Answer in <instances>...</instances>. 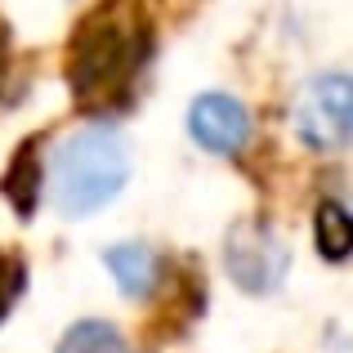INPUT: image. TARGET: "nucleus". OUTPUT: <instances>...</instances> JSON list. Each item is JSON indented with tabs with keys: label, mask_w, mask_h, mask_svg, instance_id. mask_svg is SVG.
Returning a JSON list of instances; mask_svg holds the SVG:
<instances>
[{
	"label": "nucleus",
	"mask_w": 353,
	"mask_h": 353,
	"mask_svg": "<svg viewBox=\"0 0 353 353\" xmlns=\"http://www.w3.org/2000/svg\"><path fill=\"white\" fill-rule=\"evenodd\" d=\"M134 72V41L121 27L99 23L94 32H85L77 41V59H72V85L85 103L103 94H117Z\"/></svg>",
	"instance_id": "nucleus-4"
},
{
	"label": "nucleus",
	"mask_w": 353,
	"mask_h": 353,
	"mask_svg": "<svg viewBox=\"0 0 353 353\" xmlns=\"http://www.w3.org/2000/svg\"><path fill=\"white\" fill-rule=\"evenodd\" d=\"M224 264L228 277L250 295H268L286 282V268H291V246L273 233L259 219L233 224V233L224 241Z\"/></svg>",
	"instance_id": "nucleus-3"
},
{
	"label": "nucleus",
	"mask_w": 353,
	"mask_h": 353,
	"mask_svg": "<svg viewBox=\"0 0 353 353\" xmlns=\"http://www.w3.org/2000/svg\"><path fill=\"white\" fill-rule=\"evenodd\" d=\"M59 353H130V349H125V340H121V331L112 322L85 318V322H77V327L63 331Z\"/></svg>",
	"instance_id": "nucleus-8"
},
{
	"label": "nucleus",
	"mask_w": 353,
	"mask_h": 353,
	"mask_svg": "<svg viewBox=\"0 0 353 353\" xmlns=\"http://www.w3.org/2000/svg\"><path fill=\"white\" fill-rule=\"evenodd\" d=\"M188 134L215 157H233L250 143V112L233 94H201L188 108Z\"/></svg>",
	"instance_id": "nucleus-5"
},
{
	"label": "nucleus",
	"mask_w": 353,
	"mask_h": 353,
	"mask_svg": "<svg viewBox=\"0 0 353 353\" xmlns=\"http://www.w3.org/2000/svg\"><path fill=\"white\" fill-rule=\"evenodd\" d=\"M353 130V85L345 72H322L295 99V134L313 152H336Z\"/></svg>",
	"instance_id": "nucleus-2"
},
{
	"label": "nucleus",
	"mask_w": 353,
	"mask_h": 353,
	"mask_svg": "<svg viewBox=\"0 0 353 353\" xmlns=\"http://www.w3.org/2000/svg\"><path fill=\"white\" fill-rule=\"evenodd\" d=\"M103 264L108 273L117 277L121 295L130 300H148L157 286V250L143 246V241H117V246L103 250Z\"/></svg>",
	"instance_id": "nucleus-6"
},
{
	"label": "nucleus",
	"mask_w": 353,
	"mask_h": 353,
	"mask_svg": "<svg viewBox=\"0 0 353 353\" xmlns=\"http://www.w3.org/2000/svg\"><path fill=\"white\" fill-rule=\"evenodd\" d=\"M18 291H23V264L9 255H0V318L9 313V304L18 300Z\"/></svg>",
	"instance_id": "nucleus-9"
},
{
	"label": "nucleus",
	"mask_w": 353,
	"mask_h": 353,
	"mask_svg": "<svg viewBox=\"0 0 353 353\" xmlns=\"http://www.w3.org/2000/svg\"><path fill=\"white\" fill-rule=\"evenodd\" d=\"M313 237H318V250L331 259V264H340V259L353 250V219L349 210L340 206V201H318V210H313Z\"/></svg>",
	"instance_id": "nucleus-7"
},
{
	"label": "nucleus",
	"mask_w": 353,
	"mask_h": 353,
	"mask_svg": "<svg viewBox=\"0 0 353 353\" xmlns=\"http://www.w3.org/2000/svg\"><path fill=\"white\" fill-rule=\"evenodd\" d=\"M130 179V148L112 125H81L50 161V197L63 215L85 219L103 210Z\"/></svg>",
	"instance_id": "nucleus-1"
}]
</instances>
